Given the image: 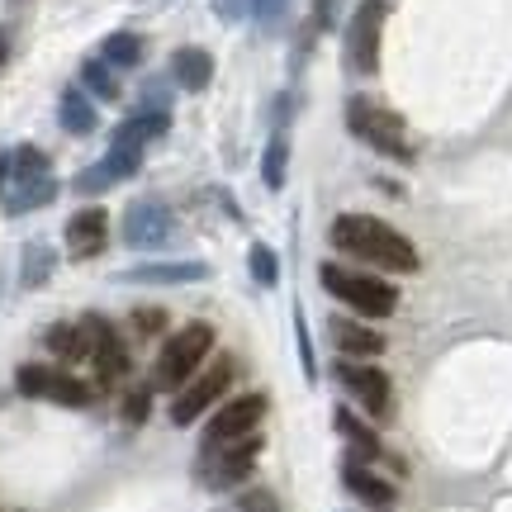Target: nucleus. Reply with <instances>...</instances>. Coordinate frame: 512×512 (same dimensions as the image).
I'll return each mask as SVG.
<instances>
[{
  "mask_svg": "<svg viewBox=\"0 0 512 512\" xmlns=\"http://www.w3.org/2000/svg\"><path fill=\"white\" fill-rule=\"evenodd\" d=\"M57 195L53 166L38 147H15L0 157V200L10 214H29L38 204H48Z\"/></svg>",
  "mask_w": 512,
  "mask_h": 512,
  "instance_id": "obj_2",
  "label": "nucleus"
},
{
  "mask_svg": "<svg viewBox=\"0 0 512 512\" xmlns=\"http://www.w3.org/2000/svg\"><path fill=\"white\" fill-rule=\"evenodd\" d=\"M110 185H114V171L105 162L86 166V171L76 176V190H81V195H100V190H110Z\"/></svg>",
  "mask_w": 512,
  "mask_h": 512,
  "instance_id": "obj_26",
  "label": "nucleus"
},
{
  "mask_svg": "<svg viewBox=\"0 0 512 512\" xmlns=\"http://www.w3.org/2000/svg\"><path fill=\"white\" fill-rule=\"evenodd\" d=\"M171 76L181 81L185 91H204L209 76H214V57L204 53V48H181V53L171 57Z\"/></svg>",
  "mask_w": 512,
  "mask_h": 512,
  "instance_id": "obj_17",
  "label": "nucleus"
},
{
  "mask_svg": "<svg viewBox=\"0 0 512 512\" xmlns=\"http://www.w3.org/2000/svg\"><path fill=\"white\" fill-rule=\"evenodd\" d=\"M342 484H347L361 503H370V508H389V503L399 498V494H394V484L375 475L366 460H347V465H342Z\"/></svg>",
  "mask_w": 512,
  "mask_h": 512,
  "instance_id": "obj_16",
  "label": "nucleus"
},
{
  "mask_svg": "<svg viewBox=\"0 0 512 512\" xmlns=\"http://www.w3.org/2000/svg\"><path fill=\"white\" fill-rule=\"evenodd\" d=\"M43 342H48V351H53V356H62V361H81V356L91 351L86 328H72V323H53Z\"/></svg>",
  "mask_w": 512,
  "mask_h": 512,
  "instance_id": "obj_20",
  "label": "nucleus"
},
{
  "mask_svg": "<svg viewBox=\"0 0 512 512\" xmlns=\"http://www.w3.org/2000/svg\"><path fill=\"white\" fill-rule=\"evenodd\" d=\"M214 351V328L209 323H190L176 337H166V347L157 351V366H152V384L157 389H181L200 375L204 356Z\"/></svg>",
  "mask_w": 512,
  "mask_h": 512,
  "instance_id": "obj_5",
  "label": "nucleus"
},
{
  "mask_svg": "<svg viewBox=\"0 0 512 512\" xmlns=\"http://www.w3.org/2000/svg\"><path fill=\"white\" fill-rule=\"evenodd\" d=\"M252 275H256V285H266V290H271L275 280H280V266H275V252H271V247H261V242H256V247H252Z\"/></svg>",
  "mask_w": 512,
  "mask_h": 512,
  "instance_id": "obj_25",
  "label": "nucleus"
},
{
  "mask_svg": "<svg viewBox=\"0 0 512 512\" xmlns=\"http://www.w3.org/2000/svg\"><path fill=\"white\" fill-rule=\"evenodd\" d=\"M332 342H337V351L351 356V361H370V356L384 351L380 332L366 328V323H356V318H332Z\"/></svg>",
  "mask_w": 512,
  "mask_h": 512,
  "instance_id": "obj_15",
  "label": "nucleus"
},
{
  "mask_svg": "<svg viewBox=\"0 0 512 512\" xmlns=\"http://www.w3.org/2000/svg\"><path fill=\"white\" fill-rule=\"evenodd\" d=\"M347 124H351V133L366 147H375L380 157H389V162H413V138H408L403 119L394 110L375 105L370 95H351Z\"/></svg>",
  "mask_w": 512,
  "mask_h": 512,
  "instance_id": "obj_4",
  "label": "nucleus"
},
{
  "mask_svg": "<svg viewBox=\"0 0 512 512\" xmlns=\"http://www.w3.org/2000/svg\"><path fill=\"white\" fill-rule=\"evenodd\" d=\"M337 380H342V389H347L351 399L366 408L370 418L389 422V413H394V384H389V375H384L380 366L342 356V366H337Z\"/></svg>",
  "mask_w": 512,
  "mask_h": 512,
  "instance_id": "obj_9",
  "label": "nucleus"
},
{
  "mask_svg": "<svg viewBox=\"0 0 512 512\" xmlns=\"http://www.w3.org/2000/svg\"><path fill=\"white\" fill-rule=\"evenodd\" d=\"M166 323H171L166 309H152V304H147V309H133V332H138V337H157Z\"/></svg>",
  "mask_w": 512,
  "mask_h": 512,
  "instance_id": "obj_27",
  "label": "nucleus"
},
{
  "mask_svg": "<svg viewBox=\"0 0 512 512\" xmlns=\"http://www.w3.org/2000/svg\"><path fill=\"white\" fill-rule=\"evenodd\" d=\"M233 375H238L233 361H214V366L200 370L190 384H181V394L171 403V422H176V427H190V422H200L209 408H219L223 394H228V384H233Z\"/></svg>",
  "mask_w": 512,
  "mask_h": 512,
  "instance_id": "obj_7",
  "label": "nucleus"
},
{
  "mask_svg": "<svg viewBox=\"0 0 512 512\" xmlns=\"http://www.w3.org/2000/svg\"><path fill=\"white\" fill-rule=\"evenodd\" d=\"M57 114H62V128H67V133H91L95 128V105L81 91H62Z\"/></svg>",
  "mask_w": 512,
  "mask_h": 512,
  "instance_id": "obj_21",
  "label": "nucleus"
},
{
  "mask_svg": "<svg viewBox=\"0 0 512 512\" xmlns=\"http://www.w3.org/2000/svg\"><path fill=\"white\" fill-rule=\"evenodd\" d=\"M332 422H337V432H342V437H347L351 446H356V451H361L366 460H380V456H384L380 437H375V432H370V427H366L361 418H356V413H347V408H337V413H332Z\"/></svg>",
  "mask_w": 512,
  "mask_h": 512,
  "instance_id": "obj_18",
  "label": "nucleus"
},
{
  "mask_svg": "<svg viewBox=\"0 0 512 512\" xmlns=\"http://www.w3.org/2000/svg\"><path fill=\"white\" fill-rule=\"evenodd\" d=\"M171 238H176V219L166 214V204H157V200L128 204V214H124V242L128 247L157 252V247H166Z\"/></svg>",
  "mask_w": 512,
  "mask_h": 512,
  "instance_id": "obj_12",
  "label": "nucleus"
},
{
  "mask_svg": "<svg viewBox=\"0 0 512 512\" xmlns=\"http://www.w3.org/2000/svg\"><path fill=\"white\" fill-rule=\"evenodd\" d=\"M332 15H337V0H318V24H323V29L332 24Z\"/></svg>",
  "mask_w": 512,
  "mask_h": 512,
  "instance_id": "obj_32",
  "label": "nucleus"
},
{
  "mask_svg": "<svg viewBox=\"0 0 512 512\" xmlns=\"http://www.w3.org/2000/svg\"><path fill=\"white\" fill-rule=\"evenodd\" d=\"M105 238H110V219H105V209L91 204V209H81L67 219V247L72 256H100L105 252Z\"/></svg>",
  "mask_w": 512,
  "mask_h": 512,
  "instance_id": "obj_14",
  "label": "nucleus"
},
{
  "mask_svg": "<svg viewBox=\"0 0 512 512\" xmlns=\"http://www.w3.org/2000/svg\"><path fill=\"white\" fill-rule=\"evenodd\" d=\"M332 247L351 261H366L375 271H389V275H413L422 266L418 247L403 238L399 228H389L384 219H370V214H342L332 223Z\"/></svg>",
  "mask_w": 512,
  "mask_h": 512,
  "instance_id": "obj_1",
  "label": "nucleus"
},
{
  "mask_svg": "<svg viewBox=\"0 0 512 512\" xmlns=\"http://www.w3.org/2000/svg\"><path fill=\"white\" fill-rule=\"evenodd\" d=\"M128 280H143V285H185V280H204L200 261H176V266H138L128 271Z\"/></svg>",
  "mask_w": 512,
  "mask_h": 512,
  "instance_id": "obj_19",
  "label": "nucleus"
},
{
  "mask_svg": "<svg viewBox=\"0 0 512 512\" xmlns=\"http://www.w3.org/2000/svg\"><path fill=\"white\" fill-rule=\"evenodd\" d=\"M81 328H86V337H91V351H95V370H100V380H105V384L128 380V370H133V356H128V347L119 342L114 323H105L100 313H91V318H81Z\"/></svg>",
  "mask_w": 512,
  "mask_h": 512,
  "instance_id": "obj_13",
  "label": "nucleus"
},
{
  "mask_svg": "<svg viewBox=\"0 0 512 512\" xmlns=\"http://www.w3.org/2000/svg\"><path fill=\"white\" fill-rule=\"evenodd\" d=\"M280 10H285V0H252L256 24H275V19H280Z\"/></svg>",
  "mask_w": 512,
  "mask_h": 512,
  "instance_id": "obj_31",
  "label": "nucleus"
},
{
  "mask_svg": "<svg viewBox=\"0 0 512 512\" xmlns=\"http://www.w3.org/2000/svg\"><path fill=\"white\" fill-rule=\"evenodd\" d=\"M86 86H91L100 100H119V81H114V72L105 67V62H86Z\"/></svg>",
  "mask_w": 512,
  "mask_h": 512,
  "instance_id": "obj_24",
  "label": "nucleus"
},
{
  "mask_svg": "<svg viewBox=\"0 0 512 512\" xmlns=\"http://www.w3.org/2000/svg\"><path fill=\"white\" fill-rule=\"evenodd\" d=\"M48 247H29V261H24V285H38L43 275H48Z\"/></svg>",
  "mask_w": 512,
  "mask_h": 512,
  "instance_id": "obj_29",
  "label": "nucleus"
},
{
  "mask_svg": "<svg viewBox=\"0 0 512 512\" xmlns=\"http://www.w3.org/2000/svg\"><path fill=\"white\" fill-rule=\"evenodd\" d=\"M380 34H384V0H361V10L351 15L347 29V57L356 72L380 67Z\"/></svg>",
  "mask_w": 512,
  "mask_h": 512,
  "instance_id": "obj_11",
  "label": "nucleus"
},
{
  "mask_svg": "<svg viewBox=\"0 0 512 512\" xmlns=\"http://www.w3.org/2000/svg\"><path fill=\"white\" fill-rule=\"evenodd\" d=\"M238 512H280V498H275L271 489H242Z\"/></svg>",
  "mask_w": 512,
  "mask_h": 512,
  "instance_id": "obj_28",
  "label": "nucleus"
},
{
  "mask_svg": "<svg viewBox=\"0 0 512 512\" xmlns=\"http://www.w3.org/2000/svg\"><path fill=\"white\" fill-rule=\"evenodd\" d=\"M318 280H323V290L337 299V304H347L351 313H361V318H389V313L399 309V290L384 280V275H366V271H347V266H318Z\"/></svg>",
  "mask_w": 512,
  "mask_h": 512,
  "instance_id": "obj_3",
  "label": "nucleus"
},
{
  "mask_svg": "<svg viewBox=\"0 0 512 512\" xmlns=\"http://www.w3.org/2000/svg\"><path fill=\"white\" fill-rule=\"evenodd\" d=\"M105 62H110V67H138V62H143V38L110 34L105 38Z\"/></svg>",
  "mask_w": 512,
  "mask_h": 512,
  "instance_id": "obj_22",
  "label": "nucleus"
},
{
  "mask_svg": "<svg viewBox=\"0 0 512 512\" xmlns=\"http://www.w3.org/2000/svg\"><path fill=\"white\" fill-rule=\"evenodd\" d=\"M15 384H19V394L62 403V408H91L95 403L91 384H81L76 375H67V370H57V366H19Z\"/></svg>",
  "mask_w": 512,
  "mask_h": 512,
  "instance_id": "obj_8",
  "label": "nucleus"
},
{
  "mask_svg": "<svg viewBox=\"0 0 512 512\" xmlns=\"http://www.w3.org/2000/svg\"><path fill=\"white\" fill-rule=\"evenodd\" d=\"M147 413H152V399H147V389H133V394L124 399V422H133V427H138V422H147Z\"/></svg>",
  "mask_w": 512,
  "mask_h": 512,
  "instance_id": "obj_30",
  "label": "nucleus"
},
{
  "mask_svg": "<svg viewBox=\"0 0 512 512\" xmlns=\"http://www.w3.org/2000/svg\"><path fill=\"white\" fill-rule=\"evenodd\" d=\"M256 456H261V437L256 432H247L238 441H223L214 451H200V484L204 489H238V484L252 479Z\"/></svg>",
  "mask_w": 512,
  "mask_h": 512,
  "instance_id": "obj_6",
  "label": "nucleus"
},
{
  "mask_svg": "<svg viewBox=\"0 0 512 512\" xmlns=\"http://www.w3.org/2000/svg\"><path fill=\"white\" fill-rule=\"evenodd\" d=\"M285 162H290V147H285V138H271L266 157H261V176H266V185H271V190H280V185H285Z\"/></svg>",
  "mask_w": 512,
  "mask_h": 512,
  "instance_id": "obj_23",
  "label": "nucleus"
},
{
  "mask_svg": "<svg viewBox=\"0 0 512 512\" xmlns=\"http://www.w3.org/2000/svg\"><path fill=\"white\" fill-rule=\"evenodd\" d=\"M261 418H266V394L223 399L219 413H214L209 427H204V451H214V446H223V441H238V437H247V432H256Z\"/></svg>",
  "mask_w": 512,
  "mask_h": 512,
  "instance_id": "obj_10",
  "label": "nucleus"
}]
</instances>
